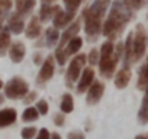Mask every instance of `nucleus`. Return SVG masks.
Instances as JSON below:
<instances>
[{
  "instance_id": "obj_1",
  "label": "nucleus",
  "mask_w": 148,
  "mask_h": 139,
  "mask_svg": "<svg viewBox=\"0 0 148 139\" xmlns=\"http://www.w3.org/2000/svg\"><path fill=\"white\" fill-rule=\"evenodd\" d=\"M132 13L134 12L125 6L123 0H115L112 3L108 18L105 19V22L102 25V35L109 38V41L116 39L123 32V29L129 23V20L132 19V16H134Z\"/></svg>"
},
{
  "instance_id": "obj_2",
  "label": "nucleus",
  "mask_w": 148,
  "mask_h": 139,
  "mask_svg": "<svg viewBox=\"0 0 148 139\" xmlns=\"http://www.w3.org/2000/svg\"><path fill=\"white\" fill-rule=\"evenodd\" d=\"M112 0H93L92 5L84 9L83 12V20H84V32L90 42L97 41L99 35L102 33V25L103 18L106 15V10L109 9Z\"/></svg>"
},
{
  "instance_id": "obj_3",
  "label": "nucleus",
  "mask_w": 148,
  "mask_h": 139,
  "mask_svg": "<svg viewBox=\"0 0 148 139\" xmlns=\"http://www.w3.org/2000/svg\"><path fill=\"white\" fill-rule=\"evenodd\" d=\"M100 58H99V70L102 77L110 78L116 70L119 59L115 57V45L112 41H106L100 46Z\"/></svg>"
},
{
  "instance_id": "obj_4",
  "label": "nucleus",
  "mask_w": 148,
  "mask_h": 139,
  "mask_svg": "<svg viewBox=\"0 0 148 139\" xmlns=\"http://www.w3.org/2000/svg\"><path fill=\"white\" fill-rule=\"evenodd\" d=\"M80 28H82V19H77V20H74L73 23H70L65 31L62 32V35L60 36V41H58V46L55 49V55L54 58L57 59V62L60 65H64L67 62V58L64 55V46L68 44L70 39H73L74 36H77V33L80 32Z\"/></svg>"
},
{
  "instance_id": "obj_5",
  "label": "nucleus",
  "mask_w": 148,
  "mask_h": 139,
  "mask_svg": "<svg viewBox=\"0 0 148 139\" xmlns=\"http://www.w3.org/2000/svg\"><path fill=\"white\" fill-rule=\"evenodd\" d=\"M134 32V38H132V62H138L147 51V45H148V35L145 32L144 25L138 23L135 26Z\"/></svg>"
},
{
  "instance_id": "obj_6",
  "label": "nucleus",
  "mask_w": 148,
  "mask_h": 139,
  "mask_svg": "<svg viewBox=\"0 0 148 139\" xmlns=\"http://www.w3.org/2000/svg\"><path fill=\"white\" fill-rule=\"evenodd\" d=\"M3 87H5V97L12 99V100L23 99L29 91V84L26 83V80H23L21 77L10 78Z\"/></svg>"
},
{
  "instance_id": "obj_7",
  "label": "nucleus",
  "mask_w": 148,
  "mask_h": 139,
  "mask_svg": "<svg viewBox=\"0 0 148 139\" xmlns=\"http://www.w3.org/2000/svg\"><path fill=\"white\" fill-rule=\"evenodd\" d=\"M86 62H87V55H84V54H77L70 61V65H68L67 73H65V83H67L68 87L73 86L80 78L82 70L86 65Z\"/></svg>"
},
{
  "instance_id": "obj_8",
  "label": "nucleus",
  "mask_w": 148,
  "mask_h": 139,
  "mask_svg": "<svg viewBox=\"0 0 148 139\" xmlns=\"http://www.w3.org/2000/svg\"><path fill=\"white\" fill-rule=\"evenodd\" d=\"M54 73H55V58H54V55H48L42 62V67L36 77V83L39 86H44L47 81H49L52 78Z\"/></svg>"
},
{
  "instance_id": "obj_9",
  "label": "nucleus",
  "mask_w": 148,
  "mask_h": 139,
  "mask_svg": "<svg viewBox=\"0 0 148 139\" xmlns=\"http://www.w3.org/2000/svg\"><path fill=\"white\" fill-rule=\"evenodd\" d=\"M74 18H76V13L74 12H68V10H64V9L58 7L55 15L52 16V26L57 28V29H62V28L65 29L73 22Z\"/></svg>"
},
{
  "instance_id": "obj_10",
  "label": "nucleus",
  "mask_w": 148,
  "mask_h": 139,
  "mask_svg": "<svg viewBox=\"0 0 148 139\" xmlns=\"http://www.w3.org/2000/svg\"><path fill=\"white\" fill-rule=\"evenodd\" d=\"M103 93H105V84L102 81H99V80H95L92 83V86L89 87V90H87V96H86L87 104H90V106L97 104L100 102Z\"/></svg>"
},
{
  "instance_id": "obj_11",
  "label": "nucleus",
  "mask_w": 148,
  "mask_h": 139,
  "mask_svg": "<svg viewBox=\"0 0 148 139\" xmlns=\"http://www.w3.org/2000/svg\"><path fill=\"white\" fill-rule=\"evenodd\" d=\"M95 81V70L93 67H87L83 70V73L79 78V84H77V93H86L89 90V87L92 86V83Z\"/></svg>"
},
{
  "instance_id": "obj_12",
  "label": "nucleus",
  "mask_w": 148,
  "mask_h": 139,
  "mask_svg": "<svg viewBox=\"0 0 148 139\" xmlns=\"http://www.w3.org/2000/svg\"><path fill=\"white\" fill-rule=\"evenodd\" d=\"M25 55H26V46L23 45V42L16 41V42H13L10 45V48H9V57H10V59L15 64L22 62L23 58H25Z\"/></svg>"
},
{
  "instance_id": "obj_13",
  "label": "nucleus",
  "mask_w": 148,
  "mask_h": 139,
  "mask_svg": "<svg viewBox=\"0 0 148 139\" xmlns=\"http://www.w3.org/2000/svg\"><path fill=\"white\" fill-rule=\"evenodd\" d=\"M131 77H132V73H131L129 67H122L115 76V87L119 90L126 89L129 81H131Z\"/></svg>"
},
{
  "instance_id": "obj_14",
  "label": "nucleus",
  "mask_w": 148,
  "mask_h": 139,
  "mask_svg": "<svg viewBox=\"0 0 148 139\" xmlns=\"http://www.w3.org/2000/svg\"><path fill=\"white\" fill-rule=\"evenodd\" d=\"M41 32H42V26H41L39 18L38 16L31 18L28 26H25V35H26V38L28 39H36V38H39Z\"/></svg>"
},
{
  "instance_id": "obj_15",
  "label": "nucleus",
  "mask_w": 148,
  "mask_h": 139,
  "mask_svg": "<svg viewBox=\"0 0 148 139\" xmlns=\"http://www.w3.org/2000/svg\"><path fill=\"white\" fill-rule=\"evenodd\" d=\"M60 32H58V29L57 28H48L47 31H45V33H44V41H39L38 42V46H42V45H45V46H48V48H51V46H54L55 44H58V41H60Z\"/></svg>"
},
{
  "instance_id": "obj_16",
  "label": "nucleus",
  "mask_w": 148,
  "mask_h": 139,
  "mask_svg": "<svg viewBox=\"0 0 148 139\" xmlns=\"http://www.w3.org/2000/svg\"><path fill=\"white\" fill-rule=\"evenodd\" d=\"M8 29L15 33V35H19L25 31V22H23V18L21 15H18L16 12L9 18V25H8Z\"/></svg>"
},
{
  "instance_id": "obj_17",
  "label": "nucleus",
  "mask_w": 148,
  "mask_h": 139,
  "mask_svg": "<svg viewBox=\"0 0 148 139\" xmlns=\"http://www.w3.org/2000/svg\"><path fill=\"white\" fill-rule=\"evenodd\" d=\"M82 46H83V39L80 36H74L73 39H70L68 44L64 46V55H65V58L68 59V57L76 55L82 49Z\"/></svg>"
},
{
  "instance_id": "obj_18",
  "label": "nucleus",
  "mask_w": 148,
  "mask_h": 139,
  "mask_svg": "<svg viewBox=\"0 0 148 139\" xmlns=\"http://www.w3.org/2000/svg\"><path fill=\"white\" fill-rule=\"evenodd\" d=\"M18 119V112L15 109H3L0 110V127L10 126L16 122Z\"/></svg>"
},
{
  "instance_id": "obj_19",
  "label": "nucleus",
  "mask_w": 148,
  "mask_h": 139,
  "mask_svg": "<svg viewBox=\"0 0 148 139\" xmlns=\"http://www.w3.org/2000/svg\"><path fill=\"white\" fill-rule=\"evenodd\" d=\"M136 87H138L139 90H142V91H145V90L148 89V57H147L145 62L142 64V67L139 68Z\"/></svg>"
},
{
  "instance_id": "obj_20",
  "label": "nucleus",
  "mask_w": 148,
  "mask_h": 139,
  "mask_svg": "<svg viewBox=\"0 0 148 139\" xmlns=\"http://www.w3.org/2000/svg\"><path fill=\"white\" fill-rule=\"evenodd\" d=\"M58 7H60L58 5H42L39 9V16H38L41 23H47L48 20H52V16L55 15Z\"/></svg>"
},
{
  "instance_id": "obj_21",
  "label": "nucleus",
  "mask_w": 148,
  "mask_h": 139,
  "mask_svg": "<svg viewBox=\"0 0 148 139\" xmlns=\"http://www.w3.org/2000/svg\"><path fill=\"white\" fill-rule=\"evenodd\" d=\"M16 13L21 15L22 18H25L26 15H29L35 6V0H16Z\"/></svg>"
},
{
  "instance_id": "obj_22",
  "label": "nucleus",
  "mask_w": 148,
  "mask_h": 139,
  "mask_svg": "<svg viewBox=\"0 0 148 139\" xmlns=\"http://www.w3.org/2000/svg\"><path fill=\"white\" fill-rule=\"evenodd\" d=\"M138 122L141 125H147L148 123V89L145 90V94L142 97V103L138 112Z\"/></svg>"
},
{
  "instance_id": "obj_23",
  "label": "nucleus",
  "mask_w": 148,
  "mask_h": 139,
  "mask_svg": "<svg viewBox=\"0 0 148 139\" xmlns=\"http://www.w3.org/2000/svg\"><path fill=\"white\" fill-rule=\"evenodd\" d=\"M10 45H12L10 31L8 28L2 29V32H0V57H3L6 54V51L10 48Z\"/></svg>"
},
{
  "instance_id": "obj_24",
  "label": "nucleus",
  "mask_w": 148,
  "mask_h": 139,
  "mask_svg": "<svg viewBox=\"0 0 148 139\" xmlns=\"http://www.w3.org/2000/svg\"><path fill=\"white\" fill-rule=\"evenodd\" d=\"M60 109H61L62 113H71V112L74 110V99H73V96H71L70 93L62 94Z\"/></svg>"
},
{
  "instance_id": "obj_25",
  "label": "nucleus",
  "mask_w": 148,
  "mask_h": 139,
  "mask_svg": "<svg viewBox=\"0 0 148 139\" xmlns=\"http://www.w3.org/2000/svg\"><path fill=\"white\" fill-rule=\"evenodd\" d=\"M39 117V113L36 110V107H26L22 113V120L23 122H36Z\"/></svg>"
},
{
  "instance_id": "obj_26",
  "label": "nucleus",
  "mask_w": 148,
  "mask_h": 139,
  "mask_svg": "<svg viewBox=\"0 0 148 139\" xmlns=\"http://www.w3.org/2000/svg\"><path fill=\"white\" fill-rule=\"evenodd\" d=\"M62 2H64L65 10H68V12H74V13H77L79 7L82 6V3L84 2V0H62Z\"/></svg>"
},
{
  "instance_id": "obj_27",
  "label": "nucleus",
  "mask_w": 148,
  "mask_h": 139,
  "mask_svg": "<svg viewBox=\"0 0 148 139\" xmlns=\"http://www.w3.org/2000/svg\"><path fill=\"white\" fill-rule=\"evenodd\" d=\"M123 3L129 10L135 12V10H139L141 7H144L145 0H123Z\"/></svg>"
},
{
  "instance_id": "obj_28",
  "label": "nucleus",
  "mask_w": 148,
  "mask_h": 139,
  "mask_svg": "<svg viewBox=\"0 0 148 139\" xmlns=\"http://www.w3.org/2000/svg\"><path fill=\"white\" fill-rule=\"evenodd\" d=\"M36 132H38V129L35 126H26V127L22 129L21 136H22V139H35Z\"/></svg>"
},
{
  "instance_id": "obj_29",
  "label": "nucleus",
  "mask_w": 148,
  "mask_h": 139,
  "mask_svg": "<svg viewBox=\"0 0 148 139\" xmlns=\"http://www.w3.org/2000/svg\"><path fill=\"white\" fill-rule=\"evenodd\" d=\"M36 110H38V113L41 114V116H47V113H48V110H49V106H48V102L45 100V99H41V100H38V103H36Z\"/></svg>"
},
{
  "instance_id": "obj_30",
  "label": "nucleus",
  "mask_w": 148,
  "mask_h": 139,
  "mask_svg": "<svg viewBox=\"0 0 148 139\" xmlns=\"http://www.w3.org/2000/svg\"><path fill=\"white\" fill-rule=\"evenodd\" d=\"M99 58H100V52L97 49H92L89 52V55H87V62L93 67V65L99 64Z\"/></svg>"
},
{
  "instance_id": "obj_31",
  "label": "nucleus",
  "mask_w": 148,
  "mask_h": 139,
  "mask_svg": "<svg viewBox=\"0 0 148 139\" xmlns=\"http://www.w3.org/2000/svg\"><path fill=\"white\" fill-rule=\"evenodd\" d=\"M36 97H38L36 91H28V94L23 97V103L25 104H31V103H34L36 100Z\"/></svg>"
},
{
  "instance_id": "obj_32",
  "label": "nucleus",
  "mask_w": 148,
  "mask_h": 139,
  "mask_svg": "<svg viewBox=\"0 0 148 139\" xmlns=\"http://www.w3.org/2000/svg\"><path fill=\"white\" fill-rule=\"evenodd\" d=\"M49 138H51V133L47 127H41L38 130V135L35 136V139H49Z\"/></svg>"
},
{
  "instance_id": "obj_33",
  "label": "nucleus",
  "mask_w": 148,
  "mask_h": 139,
  "mask_svg": "<svg viewBox=\"0 0 148 139\" xmlns=\"http://www.w3.org/2000/svg\"><path fill=\"white\" fill-rule=\"evenodd\" d=\"M67 138L68 139H86V135L83 132H80V130H73V132L68 133Z\"/></svg>"
},
{
  "instance_id": "obj_34",
  "label": "nucleus",
  "mask_w": 148,
  "mask_h": 139,
  "mask_svg": "<svg viewBox=\"0 0 148 139\" xmlns=\"http://www.w3.org/2000/svg\"><path fill=\"white\" fill-rule=\"evenodd\" d=\"M64 122H65V117H64L62 113H60V114L57 113V114L54 116V125H55V126H62Z\"/></svg>"
},
{
  "instance_id": "obj_35",
  "label": "nucleus",
  "mask_w": 148,
  "mask_h": 139,
  "mask_svg": "<svg viewBox=\"0 0 148 139\" xmlns=\"http://www.w3.org/2000/svg\"><path fill=\"white\" fill-rule=\"evenodd\" d=\"M12 5H13V0H0V7L6 12L12 9Z\"/></svg>"
},
{
  "instance_id": "obj_36",
  "label": "nucleus",
  "mask_w": 148,
  "mask_h": 139,
  "mask_svg": "<svg viewBox=\"0 0 148 139\" xmlns=\"http://www.w3.org/2000/svg\"><path fill=\"white\" fill-rule=\"evenodd\" d=\"M42 61H44V57H42V54H41V52L34 54V62H35V64H41Z\"/></svg>"
},
{
  "instance_id": "obj_37",
  "label": "nucleus",
  "mask_w": 148,
  "mask_h": 139,
  "mask_svg": "<svg viewBox=\"0 0 148 139\" xmlns=\"http://www.w3.org/2000/svg\"><path fill=\"white\" fill-rule=\"evenodd\" d=\"M49 139H62V138H61V135L58 132H54V133H51V138Z\"/></svg>"
},
{
  "instance_id": "obj_38",
  "label": "nucleus",
  "mask_w": 148,
  "mask_h": 139,
  "mask_svg": "<svg viewBox=\"0 0 148 139\" xmlns=\"http://www.w3.org/2000/svg\"><path fill=\"white\" fill-rule=\"evenodd\" d=\"M134 139H148V133H141V135H136Z\"/></svg>"
},
{
  "instance_id": "obj_39",
  "label": "nucleus",
  "mask_w": 148,
  "mask_h": 139,
  "mask_svg": "<svg viewBox=\"0 0 148 139\" xmlns=\"http://www.w3.org/2000/svg\"><path fill=\"white\" fill-rule=\"evenodd\" d=\"M41 2H42V5H52L55 0H41Z\"/></svg>"
},
{
  "instance_id": "obj_40",
  "label": "nucleus",
  "mask_w": 148,
  "mask_h": 139,
  "mask_svg": "<svg viewBox=\"0 0 148 139\" xmlns=\"http://www.w3.org/2000/svg\"><path fill=\"white\" fill-rule=\"evenodd\" d=\"M5 102V94H0V104Z\"/></svg>"
},
{
  "instance_id": "obj_41",
  "label": "nucleus",
  "mask_w": 148,
  "mask_h": 139,
  "mask_svg": "<svg viewBox=\"0 0 148 139\" xmlns=\"http://www.w3.org/2000/svg\"><path fill=\"white\" fill-rule=\"evenodd\" d=\"M3 86H5V84H3V81H2V78H0V89H2Z\"/></svg>"
},
{
  "instance_id": "obj_42",
  "label": "nucleus",
  "mask_w": 148,
  "mask_h": 139,
  "mask_svg": "<svg viewBox=\"0 0 148 139\" xmlns=\"http://www.w3.org/2000/svg\"><path fill=\"white\" fill-rule=\"evenodd\" d=\"M0 22H2V7H0Z\"/></svg>"
},
{
  "instance_id": "obj_43",
  "label": "nucleus",
  "mask_w": 148,
  "mask_h": 139,
  "mask_svg": "<svg viewBox=\"0 0 148 139\" xmlns=\"http://www.w3.org/2000/svg\"><path fill=\"white\" fill-rule=\"evenodd\" d=\"M2 29H3V28H2V22H0V32H2Z\"/></svg>"
},
{
  "instance_id": "obj_44",
  "label": "nucleus",
  "mask_w": 148,
  "mask_h": 139,
  "mask_svg": "<svg viewBox=\"0 0 148 139\" xmlns=\"http://www.w3.org/2000/svg\"><path fill=\"white\" fill-rule=\"evenodd\" d=\"M147 18H148V15H147Z\"/></svg>"
}]
</instances>
